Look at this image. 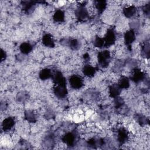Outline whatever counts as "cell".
<instances>
[{
    "instance_id": "30bf717a",
    "label": "cell",
    "mask_w": 150,
    "mask_h": 150,
    "mask_svg": "<svg viewBox=\"0 0 150 150\" xmlns=\"http://www.w3.org/2000/svg\"><path fill=\"white\" fill-rule=\"evenodd\" d=\"M128 138V133L124 128H120L117 131V140L120 145L125 144Z\"/></svg>"
},
{
    "instance_id": "83f0119b",
    "label": "cell",
    "mask_w": 150,
    "mask_h": 150,
    "mask_svg": "<svg viewBox=\"0 0 150 150\" xmlns=\"http://www.w3.org/2000/svg\"><path fill=\"white\" fill-rule=\"evenodd\" d=\"M17 99L19 100V101H24L26 99H27V94L25 93H18L17 96Z\"/></svg>"
},
{
    "instance_id": "4fadbf2b",
    "label": "cell",
    "mask_w": 150,
    "mask_h": 150,
    "mask_svg": "<svg viewBox=\"0 0 150 150\" xmlns=\"http://www.w3.org/2000/svg\"><path fill=\"white\" fill-rule=\"evenodd\" d=\"M42 42L44 46L47 47H54V41L52 37V36L50 34H45L43 36L42 39Z\"/></svg>"
},
{
    "instance_id": "2e32d148",
    "label": "cell",
    "mask_w": 150,
    "mask_h": 150,
    "mask_svg": "<svg viewBox=\"0 0 150 150\" xmlns=\"http://www.w3.org/2000/svg\"><path fill=\"white\" fill-rule=\"evenodd\" d=\"M35 5H36L35 2L34 1H23L22 4V9L27 13H31L33 11V10L35 8Z\"/></svg>"
},
{
    "instance_id": "5bb4252c",
    "label": "cell",
    "mask_w": 150,
    "mask_h": 150,
    "mask_svg": "<svg viewBox=\"0 0 150 150\" xmlns=\"http://www.w3.org/2000/svg\"><path fill=\"white\" fill-rule=\"evenodd\" d=\"M122 89L118 86V84H112L109 87V95L112 98H115L118 97L121 92Z\"/></svg>"
},
{
    "instance_id": "e0dca14e",
    "label": "cell",
    "mask_w": 150,
    "mask_h": 150,
    "mask_svg": "<svg viewBox=\"0 0 150 150\" xmlns=\"http://www.w3.org/2000/svg\"><path fill=\"white\" fill-rule=\"evenodd\" d=\"M64 19H65L64 12L62 9H57L54 12L53 15V21L57 23H62L64 22Z\"/></svg>"
},
{
    "instance_id": "d4e9b609",
    "label": "cell",
    "mask_w": 150,
    "mask_h": 150,
    "mask_svg": "<svg viewBox=\"0 0 150 150\" xmlns=\"http://www.w3.org/2000/svg\"><path fill=\"white\" fill-rule=\"evenodd\" d=\"M141 54L144 57L148 58L149 56V43L148 42L144 43L141 49Z\"/></svg>"
},
{
    "instance_id": "3957f363",
    "label": "cell",
    "mask_w": 150,
    "mask_h": 150,
    "mask_svg": "<svg viewBox=\"0 0 150 150\" xmlns=\"http://www.w3.org/2000/svg\"><path fill=\"white\" fill-rule=\"evenodd\" d=\"M77 139V133L74 131L67 132L62 137L63 142L67 146L70 147L73 146L76 144Z\"/></svg>"
},
{
    "instance_id": "4316f807",
    "label": "cell",
    "mask_w": 150,
    "mask_h": 150,
    "mask_svg": "<svg viewBox=\"0 0 150 150\" xmlns=\"http://www.w3.org/2000/svg\"><path fill=\"white\" fill-rule=\"evenodd\" d=\"M136 118H137L138 122H139L140 125H144V124H146V118H145L144 116H143L142 115H139V114L137 116Z\"/></svg>"
},
{
    "instance_id": "7a4b0ae2",
    "label": "cell",
    "mask_w": 150,
    "mask_h": 150,
    "mask_svg": "<svg viewBox=\"0 0 150 150\" xmlns=\"http://www.w3.org/2000/svg\"><path fill=\"white\" fill-rule=\"evenodd\" d=\"M75 15L76 18L81 22L86 21L88 19L89 13L85 5L81 4L79 5L75 11Z\"/></svg>"
},
{
    "instance_id": "ffe728a7",
    "label": "cell",
    "mask_w": 150,
    "mask_h": 150,
    "mask_svg": "<svg viewBox=\"0 0 150 150\" xmlns=\"http://www.w3.org/2000/svg\"><path fill=\"white\" fill-rule=\"evenodd\" d=\"M121 89H127L129 87V79L126 76H122L120 78L117 83Z\"/></svg>"
},
{
    "instance_id": "9c48e42d",
    "label": "cell",
    "mask_w": 150,
    "mask_h": 150,
    "mask_svg": "<svg viewBox=\"0 0 150 150\" xmlns=\"http://www.w3.org/2000/svg\"><path fill=\"white\" fill-rule=\"evenodd\" d=\"M52 79L54 85L66 84V81L65 77L60 71H56L52 74Z\"/></svg>"
},
{
    "instance_id": "8992f818",
    "label": "cell",
    "mask_w": 150,
    "mask_h": 150,
    "mask_svg": "<svg viewBox=\"0 0 150 150\" xmlns=\"http://www.w3.org/2000/svg\"><path fill=\"white\" fill-rule=\"evenodd\" d=\"M145 77V73L140 69L135 68L131 73L130 79L135 83H139L143 81Z\"/></svg>"
},
{
    "instance_id": "52a82bcc",
    "label": "cell",
    "mask_w": 150,
    "mask_h": 150,
    "mask_svg": "<svg viewBox=\"0 0 150 150\" xmlns=\"http://www.w3.org/2000/svg\"><path fill=\"white\" fill-rule=\"evenodd\" d=\"M54 94L59 98H64L67 94V89L66 84L54 85Z\"/></svg>"
},
{
    "instance_id": "4dcf8cb0",
    "label": "cell",
    "mask_w": 150,
    "mask_h": 150,
    "mask_svg": "<svg viewBox=\"0 0 150 150\" xmlns=\"http://www.w3.org/2000/svg\"><path fill=\"white\" fill-rule=\"evenodd\" d=\"M83 59H84V60H85L86 62H88L90 60V56H89V54L88 53H85L84 54V56H83Z\"/></svg>"
},
{
    "instance_id": "7402d4cb",
    "label": "cell",
    "mask_w": 150,
    "mask_h": 150,
    "mask_svg": "<svg viewBox=\"0 0 150 150\" xmlns=\"http://www.w3.org/2000/svg\"><path fill=\"white\" fill-rule=\"evenodd\" d=\"M68 46L74 50H77L80 48V42L76 39H70L67 41Z\"/></svg>"
},
{
    "instance_id": "8fae6325",
    "label": "cell",
    "mask_w": 150,
    "mask_h": 150,
    "mask_svg": "<svg viewBox=\"0 0 150 150\" xmlns=\"http://www.w3.org/2000/svg\"><path fill=\"white\" fill-rule=\"evenodd\" d=\"M15 124V121L13 117H7L4 120L2 123V128L4 131H9L14 127Z\"/></svg>"
},
{
    "instance_id": "484cf974",
    "label": "cell",
    "mask_w": 150,
    "mask_h": 150,
    "mask_svg": "<svg viewBox=\"0 0 150 150\" xmlns=\"http://www.w3.org/2000/svg\"><path fill=\"white\" fill-rule=\"evenodd\" d=\"M114 106L116 108H121V107H122L124 105V101L123 100V99L121 97H117L115 98H114Z\"/></svg>"
},
{
    "instance_id": "d6986e66",
    "label": "cell",
    "mask_w": 150,
    "mask_h": 150,
    "mask_svg": "<svg viewBox=\"0 0 150 150\" xmlns=\"http://www.w3.org/2000/svg\"><path fill=\"white\" fill-rule=\"evenodd\" d=\"M52 72L49 69H43L39 72V78L42 80H46L50 78H52Z\"/></svg>"
},
{
    "instance_id": "7c38bea8",
    "label": "cell",
    "mask_w": 150,
    "mask_h": 150,
    "mask_svg": "<svg viewBox=\"0 0 150 150\" xmlns=\"http://www.w3.org/2000/svg\"><path fill=\"white\" fill-rule=\"evenodd\" d=\"M96 69L95 67H94L93 66L88 64H85L82 69V72L83 73V74L87 77H94V76L95 75L96 73Z\"/></svg>"
},
{
    "instance_id": "44dd1931",
    "label": "cell",
    "mask_w": 150,
    "mask_h": 150,
    "mask_svg": "<svg viewBox=\"0 0 150 150\" xmlns=\"http://www.w3.org/2000/svg\"><path fill=\"white\" fill-rule=\"evenodd\" d=\"M95 8L100 13H103L107 7V2L105 1H96L94 2Z\"/></svg>"
},
{
    "instance_id": "ba28073f",
    "label": "cell",
    "mask_w": 150,
    "mask_h": 150,
    "mask_svg": "<svg viewBox=\"0 0 150 150\" xmlns=\"http://www.w3.org/2000/svg\"><path fill=\"white\" fill-rule=\"evenodd\" d=\"M124 42L126 46H127V47L129 48L131 46V45L132 44V43L135 41L136 39L135 33L134 30L132 29L127 30L124 33Z\"/></svg>"
},
{
    "instance_id": "ac0fdd59",
    "label": "cell",
    "mask_w": 150,
    "mask_h": 150,
    "mask_svg": "<svg viewBox=\"0 0 150 150\" xmlns=\"http://www.w3.org/2000/svg\"><path fill=\"white\" fill-rule=\"evenodd\" d=\"M32 45L29 42H23L19 46L20 51L24 54H29L32 50Z\"/></svg>"
},
{
    "instance_id": "f1b7e54d",
    "label": "cell",
    "mask_w": 150,
    "mask_h": 150,
    "mask_svg": "<svg viewBox=\"0 0 150 150\" xmlns=\"http://www.w3.org/2000/svg\"><path fill=\"white\" fill-rule=\"evenodd\" d=\"M143 11H144V13H146V15H149V12H150L149 5V4L145 5L144 6V8H143Z\"/></svg>"
},
{
    "instance_id": "5b68a950",
    "label": "cell",
    "mask_w": 150,
    "mask_h": 150,
    "mask_svg": "<svg viewBox=\"0 0 150 150\" xmlns=\"http://www.w3.org/2000/svg\"><path fill=\"white\" fill-rule=\"evenodd\" d=\"M103 39L105 43V47H109L112 45L116 40V36L114 30L112 29H108Z\"/></svg>"
},
{
    "instance_id": "9a60e30c",
    "label": "cell",
    "mask_w": 150,
    "mask_h": 150,
    "mask_svg": "<svg viewBox=\"0 0 150 150\" xmlns=\"http://www.w3.org/2000/svg\"><path fill=\"white\" fill-rule=\"evenodd\" d=\"M123 14L126 18H129L132 17L137 12V8L134 5H129L125 6L123 9Z\"/></svg>"
},
{
    "instance_id": "6da1fadb",
    "label": "cell",
    "mask_w": 150,
    "mask_h": 150,
    "mask_svg": "<svg viewBox=\"0 0 150 150\" xmlns=\"http://www.w3.org/2000/svg\"><path fill=\"white\" fill-rule=\"evenodd\" d=\"M98 63L100 67L105 68L108 66L111 60V53L108 50H105L100 52L97 55Z\"/></svg>"
},
{
    "instance_id": "cb8c5ba5",
    "label": "cell",
    "mask_w": 150,
    "mask_h": 150,
    "mask_svg": "<svg viewBox=\"0 0 150 150\" xmlns=\"http://www.w3.org/2000/svg\"><path fill=\"white\" fill-rule=\"evenodd\" d=\"M93 45L97 48H103L105 47L104 39L98 36H96L93 40Z\"/></svg>"
},
{
    "instance_id": "277c9868",
    "label": "cell",
    "mask_w": 150,
    "mask_h": 150,
    "mask_svg": "<svg viewBox=\"0 0 150 150\" xmlns=\"http://www.w3.org/2000/svg\"><path fill=\"white\" fill-rule=\"evenodd\" d=\"M69 84L70 86L74 89H80L84 84L83 78L79 75L74 74L70 77L69 78Z\"/></svg>"
},
{
    "instance_id": "f546056e",
    "label": "cell",
    "mask_w": 150,
    "mask_h": 150,
    "mask_svg": "<svg viewBox=\"0 0 150 150\" xmlns=\"http://www.w3.org/2000/svg\"><path fill=\"white\" fill-rule=\"evenodd\" d=\"M6 52L3 50L1 49V62H3L4 60H5L6 59Z\"/></svg>"
},
{
    "instance_id": "603a6c76",
    "label": "cell",
    "mask_w": 150,
    "mask_h": 150,
    "mask_svg": "<svg viewBox=\"0 0 150 150\" xmlns=\"http://www.w3.org/2000/svg\"><path fill=\"white\" fill-rule=\"evenodd\" d=\"M25 118L29 122H35L36 121V116L33 111L28 110L25 112Z\"/></svg>"
}]
</instances>
